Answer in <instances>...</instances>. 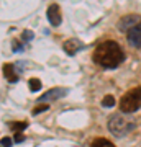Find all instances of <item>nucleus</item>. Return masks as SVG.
<instances>
[{
    "label": "nucleus",
    "mask_w": 141,
    "mask_h": 147,
    "mask_svg": "<svg viewBox=\"0 0 141 147\" xmlns=\"http://www.w3.org/2000/svg\"><path fill=\"white\" fill-rule=\"evenodd\" d=\"M30 88L31 92H38V90H41V82L38 79H31L30 80Z\"/></svg>",
    "instance_id": "13"
},
{
    "label": "nucleus",
    "mask_w": 141,
    "mask_h": 147,
    "mask_svg": "<svg viewBox=\"0 0 141 147\" xmlns=\"http://www.w3.org/2000/svg\"><path fill=\"white\" fill-rule=\"evenodd\" d=\"M46 16H48L49 25H51V26H54V28H58L59 25H61V21H63V16H61V8H59V5H56V3L49 5V8H48V11H46Z\"/></svg>",
    "instance_id": "7"
},
{
    "label": "nucleus",
    "mask_w": 141,
    "mask_h": 147,
    "mask_svg": "<svg viewBox=\"0 0 141 147\" xmlns=\"http://www.w3.org/2000/svg\"><path fill=\"white\" fill-rule=\"evenodd\" d=\"M2 147H12V139L10 137H2Z\"/></svg>",
    "instance_id": "16"
},
{
    "label": "nucleus",
    "mask_w": 141,
    "mask_h": 147,
    "mask_svg": "<svg viewBox=\"0 0 141 147\" xmlns=\"http://www.w3.org/2000/svg\"><path fill=\"white\" fill-rule=\"evenodd\" d=\"M135 127V119L130 116L123 115H113L108 119V131L116 137H123L126 134H130Z\"/></svg>",
    "instance_id": "2"
},
{
    "label": "nucleus",
    "mask_w": 141,
    "mask_h": 147,
    "mask_svg": "<svg viewBox=\"0 0 141 147\" xmlns=\"http://www.w3.org/2000/svg\"><path fill=\"white\" fill-rule=\"evenodd\" d=\"M141 18L138 15H125L121 16L120 20H118V23H116V26H118V30L123 33H128L130 30H133V28L136 26V25H140Z\"/></svg>",
    "instance_id": "6"
},
{
    "label": "nucleus",
    "mask_w": 141,
    "mask_h": 147,
    "mask_svg": "<svg viewBox=\"0 0 141 147\" xmlns=\"http://www.w3.org/2000/svg\"><path fill=\"white\" fill-rule=\"evenodd\" d=\"M126 36H128V42L133 47H141V23L136 25L133 30H130L126 33Z\"/></svg>",
    "instance_id": "8"
},
{
    "label": "nucleus",
    "mask_w": 141,
    "mask_h": 147,
    "mask_svg": "<svg viewBox=\"0 0 141 147\" xmlns=\"http://www.w3.org/2000/svg\"><path fill=\"white\" fill-rule=\"evenodd\" d=\"M15 141H16V142H20V141H23V136H21L20 132H16V136H15Z\"/></svg>",
    "instance_id": "17"
},
{
    "label": "nucleus",
    "mask_w": 141,
    "mask_h": 147,
    "mask_svg": "<svg viewBox=\"0 0 141 147\" xmlns=\"http://www.w3.org/2000/svg\"><path fill=\"white\" fill-rule=\"evenodd\" d=\"M48 108H49L48 105H40L38 108H35V110H33V115H38V113H41V111H46Z\"/></svg>",
    "instance_id": "15"
},
{
    "label": "nucleus",
    "mask_w": 141,
    "mask_h": 147,
    "mask_svg": "<svg viewBox=\"0 0 141 147\" xmlns=\"http://www.w3.org/2000/svg\"><path fill=\"white\" fill-rule=\"evenodd\" d=\"M82 47H84V44L79 41L77 38H72V39H69V41L64 42V51H66L69 56H74V54L79 53Z\"/></svg>",
    "instance_id": "9"
},
{
    "label": "nucleus",
    "mask_w": 141,
    "mask_h": 147,
    "mask_svg": "<svg viewBox=\"0 0 141 147\" xmlns=\"http://www.w3.org/2000/svg\"><path fill=\"white\" fill-rule=\"evenodd\" d=\"M94 62L102 65L104 69H115L125 61V53L120 44L115 41H104L95 47Z\"/></svg>",
    "instance_id": "1"
},
{
    "label": "nucleus",
    "mask_w": 141,
    "mask_h": 147,
    "mask_svg": "<svg viewBox=\"0 0 141 147\" xmlns=\"http://www.w3.org/2000/svg\"><path fill=\"white\" fill-rule=\"evenodd\" d=\"M141 108V87H135V88L128 90L120 100V110L125 115L135 113Z\"/></svg>",
    "instance_id": "3"
},
{
    "label": "nucleus",
    "mask_w": 141,
    "mask_h": 147,
    "mask_svg": "<svg viewBox=\"0 0 141 147\" xmlns=\"http://www.w3.org/2000/svg\"><path fill=\"white\" fill-rule=\"evenodd\" d=\"M25 64L26 62H15V64H5L3 65V74H5V79L12 84H15L18 77H20V74L23 72V69H25Z\"/></svg>",
    "instance_id": "4"
},
{
    "label": "nucleus",
    "mask_w": 141,
    "mask_h": 147,
    "mask_svg": "<svg viewBox=\"0 0 141 147\" xmlns=\"http://www.w3.org/2000/svg\"><path fill=\"white\" fill-rule=\"evenodd\" d=\"M113 105H115V98H113L112 95L104 96V100H102V106H104V108H112Z\"/></svg>",
    "instance_id": "11"
},
{
    "label": "nucleus",
    "mask_w": 141,
    "mask_h": 147,
    "mask_svg": "<svg viewBox=\"0 0 141 147\" xmlns=\"http://www.w3.org/2000/svg\"><path fill=\"white\" fill-rule=\"evenodd\" d=\"M67 93H69L67 88H51V90H48L46 93H43L41 96L36 100V103H40V105H46V103H49V101H54V100L63 98V96H66Z\"/></svg>",
    "instance_id": "5"
},
{
    "label": "nucleus",
    "mask_w": 141,
    "mask_h": 147,
    "mask_svg": "<svg viewBox=\"0 0 141 147\" xmlns=\"http://www.w3.org/2000/svg\"><path fill=\"white\" fill-rule=\"evenodd\" d=\"M92 147H115V146L105 137H97V139L92 141Z\"/></svg>",
    "instance_id": "10"
},
{
    "label": "nucleus",
    "mask_w": 141,
    "mask_h": 147,
    "mask_svg": "<svg viewBox=\"0 0 141 147\" xmlns=\"http://www.w3.org/2000/svg\"><path fill=\"white\" fill-rule=\"evenodd\" d=\"M33 38H35L33 31H30V30H25V31H23V34H21V38H20V39H21V41H23V42L26 44V42H30V41H31Z\"/></svg>",
    "instance_id": "12"
},
{
    "label": "nucleus",
    "mask_w": 141,
    "mask_h": 147,
    "mask_svg": "<svg viewBox=\"0 0 141 147\" xmlns=\"http://www.w3.org/2000/svg\"><path fill=\"white\" fill-rule=\"evenodd\" d=\"M10 126H12V127H15L13 131L21 132V131H23V129H25L26 126H28V124H26V123H10Z\"/></svg>",
    "instance_id": "14"
}]
</instances>
